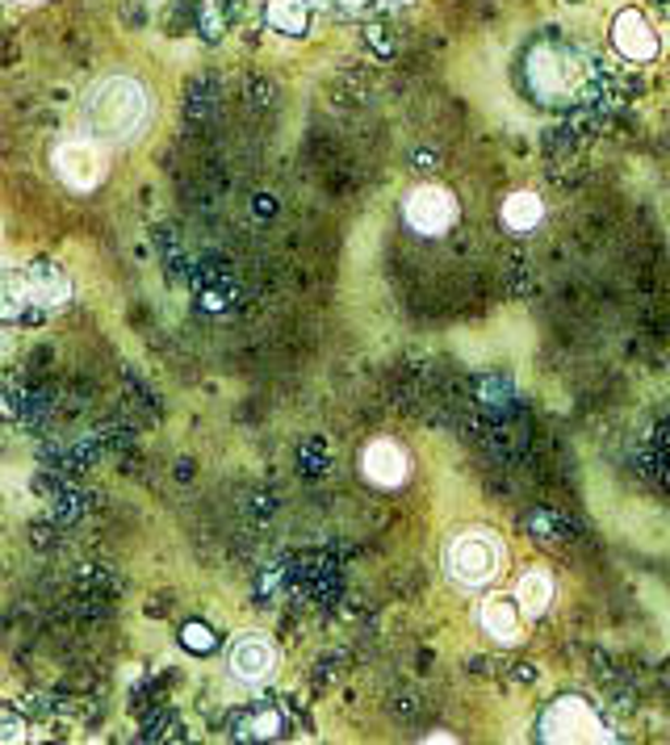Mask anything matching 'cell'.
Listing matches in <instances>:
<instances>
[{
    "label": "cell",
    "mask_w": 670,
    "mask_h": 745,
    "mask_svg": "<svg viewBox=\"0 0 670 745\" xmlns=\"http://www.w3.org/2000/svg\"><path fill=\"white\" fill-rule=\"evenodd\" d=\"M520 76H524V88L536 106L549 109H595V113H604V109L617 106L620 97L617 72L595 54L565 47L562 38L533 42L524 51Z\"/></svg>",
    "instance_id": "1"
},
{
    "label": "cell",
    "mask_w": 670,
    "mask_h": 745,
    "mask_svg": "<svg viewBox=\"0 0 670 745\" xmlns=\"http://www.w3.org/2000/svg\"><path fill=\"white\" fill-rule=\"evenodd\" d=\"M147 88L131 76H109L84 97V131L97 143H126L147 126Z\"/></svg>",
    "instance_id": "2"
},
{
    "label": "cell",
    "mask_w": 670,
    "mask_h": 745,
    "mask_svg": "<svg viewBox=\"0 0 670 745\" xmlns=\"http://www.w3.org/2000/svg\"><path fill=\"white\" fill-rule=\"evenodd\" d=\"M72 297V281L59 265L34 260L26 268L0 272V322H26L42 310H54Z\"/></svg>",
    "instance_id": "3"
},
{
    "label": "cell",
    "mask_w": 670,
    "mask_h": 745,
    "mask_svg": "<svg viewBox=\"0 0 670 745\" xmlns=\"http://www.w3.org/2000/svg\"><path fill=\"white\" fill-rule=\"evenodd\" d=\"M540 742H612V733L604 729V720L599 712L590 708L587 699H578V695H562V699H553L545 712H540Z\"/></svg>",
    "instance_id": "4"
},
{
    "label": "cell",
    "mask_w": 670,
    "mask_h": 745,
    "mask_svg": "<svg viewBox=\"0 0 670 745\" xmlns=\"http://www.w3.org/2000/svg\"><path fill=\"white\" fill-rule=\"evenodd\" d=\"M503 565V545L490 528H465L449 545V574L461 586H486Z\"/></svg>",
    "instance_id": "5"
},
{
    "label": "cell",
    "mask_w": 670,
    "mask_h": 745,
    "mask_svg": "<svg viewBox=\"0 0 670 745\" xmlns=\"http://www.w3.org/2000/svg\"><path fill=\"white\" fill-rule=\"evenodd\" d=\"M51 163H54V176L72 188V193H93L109 172L106 151H101L97 138H68V143H59Z\"/></svg>",
    "instance_id": "6"
},
{
    "label": "cell",
    "mask_w": 670,
    "mask_h": 745,
    "mask_svg": "<svg viewBox=\"0 0 670 745\" xmlns=\"http://www.w3.org/2000/svg\"><path fill=\"white\" fill-rule=\"evenodd\" d=\"M456 213V197L449 193L444 185H419L406 193V201H402V218H406V227L415 231V235H424V240H436V235H444V231H453Z\"/></svg>",
    "instance_id": "7"
},
{
    "label": "cell",
    "mask_w": 670,
    "mask_h": 745,
    "mask_svg": "<svg viewBox=\"0 0 670 745\" xmlns=\"http://www.w3.org/2000/svg\"><path fill=\"white\" fill-rule=\"evenodd\" d=\"M612 47L629 63H654L658 59V34L645 22L642 9H620L612 17Z\"/></svg>",
    "instance_id": "8"
},
{
    "label": "cell",
    "mask_w": 670,
    "mask_h": 745,
    "mask_svg": "<svg viewBox=\"0 0 670 745\" xmlns=\"http://www.w3.org/2000/svg\"><path fill=\"white\" fill-rule=\"evenodd\" d=\"M361 469H365V478L381 486V490H390V486H402L406 474H411V456L402 453V444L394 440H369L365 444V453H361Z\"/></svg>",
    "instance_id": "9"
},
{
    "label": "cell",
    "mask_w": 670,
    "mask_h": 745,
    "mask_svg": "<svg viewBox=\"0 0 670 745\" xmlns=\"http://www.w3.org/2000/svg\"><path fill=\"white\" fill-rule=\"evenodd\" d=\"M277 665V649L268 637H240L231 645V674L240 683H265Z\"/></svg>",
    "instance_id": "10"
},
{
    "label": "cell",
    "mask_w": 670,
    "mask_h": 745,
    "mask_svg": "<svg viewBox=\"0 0 670 745\" xmlns=\"http://www.w3.org/2000/svg\"><path fill=\"white\" fill-rule=\"evenodd\" d=\"M281 733H285V712L272 704H256L231 720V737H240V742H272Z\"/></svg>",
    "instance_id": "11"
},
{
    "label": "cell",
    "mask_w": 670,
    "mask_h": 745,
    "mask_svg": "<svg viewBox=\"0 0 670 745\" xmlns=\"http://www.w3.org/2000/svg\"><path fill=\"white\" fill-rule=\"evenodd\" d=\"M294 578H297V595H310L315 603L322 599H331L336 595V586H340V574H336V561L315 553V558H302L294 565Z\"/></svg>",
    "instance_id": "12"
},
{
    "label": "cell",
    "mask_w": 670,
    "mask_h": 745,
    "mask_svg": "<svg viewBox=\"0 0 670 745\" xmlns=\"http://www.w3.org/2000/svg\"><path fill=\"white\" fill-rule=\"evenodd\" d=\"M474 402L486 419H508L511 406H515V381L508 373H483L474 381Z\"/></svg>",
    "instance_id": "13"
},
{
    "label": "cell",
    "mask_w": 670,
    "mask_h": 745,
    "mask_svg": "<svg viewBox=\"0 0 670 745\" xmlns=\"http://www.w3.org/2000/svg\"><path fill=\"white\" fill-rule=\"evenodd\" d=\"M515 603H520V612L528 615V620H540V615L549 612V603H553V574L545 565L524 570L520 583H515Z\"/></svg>",
    "instance_id": "14"
},
{
    "label": "cell",
    "mask_w": 670,
    "mask_h": 745,
    "mask_svg": "<svg viewBox=\"0 0 670 745\" xmlns=\"http://www.w3.org/2000/svg\"><path fill=\"white\" fill-rule=\"evenodd\" d=\"M503 227H508L511 235H533L536 227H540V218H545V206H540V197L528 193V188H520V193H508L503 197Z\"/></svg>",
    "instance_id": "15"
},
{
    "label": "cell",
    "mask_w": 670,
    "mask_h": 745,
    "mask_svg": "<svg viewBox=\"0 0 670 745\" xmlns=\"http://www.w3.org/2000/svg\"><path fill=\"white\" fill-rule=\"evenodd\" d=\"M483 628L495 640H520V603L511 595H490L483 603Z\"/></svg>",
    "instance_id": "16"
},
{
    "label": "cell",
    "mask_w": 670,
    "mask_h": 745,
    "mask_svg": "<svg viewBox=\"0 0 670 745\" xmlns=\"http://www.w3.org/2000/svg\"><path fill=\"white\" fill-rule=\"evenodd\" d=\"M265 22L285 38H302L310 29V0H268Z\"/></svg>",
    "instance_id": "17"
},
{
    "label": "cell",
    "mask_w": 670,
    "mask_h": 745,
    "mask_svg": "<svg viewBox=\"0 0 670 745\" xmlns=\"http://www.w3.org/2000/svg\"><path fill=\"white\" fill-rule=\"evenodd\" d=\"M197 302H202V310H215V315L218 310H227V306L235 302V281H227V277H206Z\"/></svg>",
    "instance_id": "18"
},
{
    "label": "cell",
    "mask_w": 670,
    "mask_h": 745,
    "mask_svg": "<svg viewBox=\"0 0 670 745\" xmlns=\"http://www.w3.org/2000/svg\"><path fill=\"white\" fill-rule=\"evenodd\" d=\"M227 22H231V13H227V0H202V9H197V26H202V34H206L210 42H215V38H222Z\"/></svg>",
    "instance_id": "19"
},
{
    "label": "cell",
    "mask_w": 670,
    "mask_h": 745,
    "mask_svg": "<svg viewBox=\"0 0 670 745\" xmlns=\"http://www.w3.org/2000/svg\"><path fill=\"white\" fill-rule=\"evenodd\" d=\"M181 645H185L188 654H215L218 649V633L210 624H202V620H193L181 628Z\"/></svg>",
    "instance_id": "20"
},
{
    "label": "cell",
    "mask_w": 670,
    "mask_h": 745,
    "mask_svg": "<svg viewBox=\"0 0 670 745\" xmlns=\"http://www.w3.org/2000/svg\"><path fill=\"white\" fill-rule=\"evenodd\" d=\"M528 533H533L536 540H545V545H553V540H562L565 536V524L553 515V511H533V515H528Z\"/></svg>",
    "instance_id": "21"
},
{
    "label": "cell",
    "mask_w": 670,
    "mask_h": 745,
    "mask_svg": "<svg viewBox=\"0 0 670 745\" xmlns=\"http://www.w3.org/2000/svg\"><path fill=\"white\" fill-rule=\"evenodd\" d=\"M26 720L17 708H0V742H26Z\"/></svg>",
    "instance_id": "22"
},
{
    "label": "cell",
    "mask_w": 670,
    "mask_h": 745,
    "mask_svg": "<svg viewBox=\"0 0 670 745\" xmlns=\"http://www.w3.org/2000/svg\"><path fill=\"white\" fill-rule=\"evenodd\" d=\"M163 737H181V720L172 717V712L147 717V742H163Z\"/></svg>",
    "instance_id": "23"
},
{
    "label": "cell",
    "mask_w": 670,
    "mask_h": 745,
    "mask_svg": "<svg viewBox=\"0 0 670 745\" xmlns=\"http://www.w3.org/2000/svg\"><path fill=\"white\" fill-rule=\"evenodd\" d=\"M365 42H369V51H377V54H394V34H390V26H381V22H369V26H365Z\"/></svg>",
    "instance_id": "24"
},
{
    "label": "cell",
    "mask_w": 670,
    "mask_h": 745,
    "mask_svg": "<svg viewBox=\"0 0 670 745\" xmlns=\"http://www.w3.org/2000/svg\"><path fill=\"white\" fill-rule=\"evenodd\" d=\"M302 469L306 474H322L327 469V453H322V440H310V444H302Z\"/></svg>",
    "instance_id": "25"
},
{
    "label": "cell",
    "mask_w": 670,
    "mask_h": 745,
    "mask_svg": "<svg viewBox=\"0 0 670 745\" xmlns=\"http://www.w3.org/2000/svg\"><path fill=\"white\" fill-rule=\"evenodd\" d=\"M285 574H290V565H272V570H265V578H260V595H272V590H281Z\"/></svg>",
    "instance_id": "26"
},
{
    "label": "cell",
    "mask_w": 670,
    "mask_h": 745,
    "mask_svg": "<svg viewBox=\"0 0 670 745\" xmlns=\"http://www.w3.org/2000/svg\"><path fill=\"white\" fill-rule=\"evenodd\" d=\"M658 449H662V453L670 456V419L662 427H658Z\"/></svg>",
    "instance_id": "27"
},
{
    "label": "cell",
    "mask_w": 670,
    "mask_h": 745,
    "mask_svg": "<svg viewBox=\"0 0 670 745\" xmlns=\"http://www.w3.org/2000/svg\"><path fill=\"white\" fill-rule=\"evenodd\" d=\"M272 210H277V201H272L268 193H260V197H256V213H272Z\"/></svg>",
    "instance_id": "28"
},
{
    "label": "cell",
    "mask_w": 670,
    "mask_h": 745,
    "mask_svg": "<svg viewBox=\"0 0 670 745\" xmlns=\"http://www.w3.org/2000/svg\"><path fill=\"white\" fill-rule=\"evenodd\" d=\"M431 160H436L431 151H419V156H415V168H419V172H428V168H431Z\"/></svg>",
    "instance_id": "29"
},
{
    "label": "cell",
    "mask_w": 670,
    "mask_h": 745,
    "mask_svg": "<svg viewBox=\"0 0 670 745\" xmlns=\"http://www.w3.org/2000/svg\"><path fill=\"white\" fill-rule=\"evenodd\" d=\"M662 486L670 490V456H667V465H662Z\"/></svg>",
    "instance_id": "30"
},
{
    "label": "cell",
    "mask_w": 670,
    "mask_h": 745,
    "mask_svg": "<svg viewBox=\"0 0 670 745\" xmlns=\"http://www.w3.org/2000/svg\"><path fill=\"white\" fill-rule=\"evenodd\" d=\"M22 4H38V0H22Z\"/></svg>",
    "instance_id": "31"
}]
</instances>
